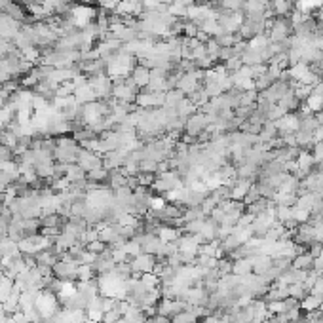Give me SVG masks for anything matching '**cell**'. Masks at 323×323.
Masks as SVG:
<instances>
[{
    "instance_id": "cell-19",
    "label": "cell",
    "mask_w": 323,
    "mask_h": 323,
    "mask_svg": "<svg viewBox=\"0 0 323 323\" xmlns=\"http://www.w3.org/2000/svg\"><path fill=\"white\" fill-rule=\"evenodd\" d=\"M319 310H321V312H323V302H321V306H319Z\"/></svg>"
},
{
    "instance_id": "cell-1",
    "label": "cell",
    "mask_w": 323,
    "mask_h": 323,
    "mask_svg": "<svg viewBox=\"0 0 323 323\" xmlns=\"http://www.w3.org/2000/svg\"><path fill=\"white\" fill-rule=\"evenodd\" d=\"M207 126H209V120H207V116H205L204 112H194L192 116H189V118L184 120V131L189 135H192V137H196V139Z\"/></svg>"
},
{
    "instance_id": "cell-16",
    "label": "cell",
    "mask_w": 323,
    "mask_h": 323,
    "mask_svg": "<svg viewBox=\"0 0 323 323\" xmlns=\"http://www.w3.org/2000/svg\"><path fill=\"white\" fill-rule=\"evenodd\" d=\"M259 198H262V196H260V192H259V189H257V184L253 182V187H251V189H249V192L245 194L244 204H245V205H249V204H253V202H257Z\"/></svg>"
},
{
    "instance_id": "cell-18",
    "label": "cell",
    "mask_w": 323,
    "mask_h": 323,
    "mask_svg": "<svg viewBox=\"0 0 323 323\" xmlns=\"http://www.w3.org/2000/svg\"><path fill=\"white\" fill-rule=\"evenodd\" d=\"M314 230H315V242H319L323 244V219L319 222H315L314 224Z\"/></svg>"
},
{
    "instance_id": "cell-4",
    "label": "cell",
    "mask_w": 323,
    "mask_h": 323,
    "mask_svg": "<svg viewBox=\"0 0 323 323\" xmlns=\"http://www.w3.org/2000/svg\"><path fill=\"white\" fill-rule=\"evenodd\" d=\"M253 260V274L255 276H264L268 270L272 268V257L270 255H255Z\"/></svg>"
},
{
    "instance_id": "cell-17",
    "label": "cell",
    "mask_w": 323,
    "mask_h": 323,
    "mask_svg": "<svg viewBox=\"0 0 323 323\" xmlns=\"http://www.w3.org/2000/svg\"><path fill=\"white\" fill-rule=\"evenodd\" d=\"M310 152H312V156H314L315 164H317V162H323V141L315 143Z\"/></svg>"
},
{
    "instance_id": "cell-6",
    "label": "cell",
    "mask_w": 323,
    "mask_h": 323,
    "mask_svg": "<svg viewBox=\"0 0 323 323\" xmlns=\"http://www.w3.org/2000/svg\"><path fill=\"white\" fill-rule=\"evenodd\" d=\"M131 80H133V84L137 87H145L149 86L150 82V69H147V67H135L133 72H131Z\"/></svg>"
},
{
    "instance_id": "cell-11",
    "label": "cell",
    "mask_w": 323,
    "mask_h": 323,
    "mask_svg": "<svg viewBox=\"0 0 323 323\" xmlns=\"http://www.w3.org/2000/svg\"><path fill=\"white\" fill-rule=\"evenodd\" d=\"M158 238L162 242H177L181 238V230L173 228V226H160L158 228Z\"/></svg>"
},
{
    "instance_id": "cell-9",
    "label": "cell",
    "mask_w": 323,
    "mask_h": 323,
    "mask_svg": "<svg viewBox=\"0 0 323 323\" xmlns=\"http://www.w3.org/2000/svg\"><path fill=\"white\" fill-rule=\"evenodd\" d=\"M232 274L236 276H249L253 274V260L251 259H238L232 264Z\"/></svg>"
},
{
    "instance_id": "cell-2",
    "label": "cell",
    "mask_w": 323,
    "mask_h": 323,
    "mask_svg": "<svg viewBox=\"0 0 323 323\" xmlns=\"http://www.w3.org/2000/svg\"><path fill=\"white\" fill-rule=\"evenodd\" d=\"M156 255L150 253H139L131 262V272H141V274H149L156 266Z\"/></svg>"
},
{
    "instance_id": "cell-12",
    "label": "cell",
    "mask_w": 323,
    "mask_h": 323,
    "mask_svg": "<svg viewBox=\"0 0 323 323\" xmlns=\"http://www.w3.org/2000/svg\"><path fill=\"white\" fill-rule=\"evenodd\" d=\"M158 164L160 162H156V160H152V158H143L141 162H139V171H143V173H158Z\"/></svg>"
},
{
    "instance_id": "cell-3",
    "label": "cell",
    "mask_w": 323,
    "mask_h": 323,
    "mask_svg": "<svg viewBox=\"0 0 323 323\" xmlns=\"http://www.w3.org/2000/svg\"><path fill=\"white\" fill-rule=\"evenodd\" d=\"M253 187L251 179H238L232 187H230V200H236V202H244L245 194L249 192V189Z\"/></svg>"
},
{
    "instance_id": "cell-14",
    "label": "cell",
    "mask_w": 323,
    "mask_h": 323,
    "mask_svg": "<svg viewBox=\"0 0 323 323\" xmlns=\"http://www.w3.org/2000/svg\"><path fill=\"white\" fill-rule=\"evenodd\" d=\"M167 205V200L164 196H152L150 198V211H162Z\"/></svg>"
},
{
    "instance_id": "cell-8",
    "label": "cell",
    "mask_w": 323,
    "mask_h": 323,
    "mask_svg": "<svg viewBox=\"0 0 323 323\" xmlns=\"http://www.w3.org/2000/svg\"><path fill=\"white\" fill-rule=\"evenodd\" d=\"M80 167L82 169H87V171H91V169H97V167H101V160L91 154V152H80Z\"/></svg>"
},
{
    "instance_id": "cell-13",
    "label": "cell",
    "mask_w": 323,
    "mask_h": 323,
    "mask_svg": "<svg viewBox=\"0 0 323 323\" xmlns=\"http://www.w3.org/2000/svg\"><path fill=\"white\" fill-rule=\"evenodd\" d=\"M274 209H276V221L278 222H282V224H284V222H287L289 219H291V207H289V205L278 204Z\"/></svg>"
},
{
    "instance_id": "cell-15",
    "label": "cell",
    "mask_w": 323,
    "mask_h": 323,
    "mask_svg": "<svg viewBox=\"0 0 323 323\" xmlns=\"http://www.w3.org/2000/svg\"><path fill=\"white\" fill-rule=\"evenodd\" d=\"M135 177H137V182H139L141 187H147V189H149V187H152V182H154V179H156V177H154V173H143V171H139V173L135 175Z\"/></svg>"
},
{
    "instance_id": "cell-10",
    "label": "cell",
    "mask_w": 323,
    "mask_h": 323,
    "mask_svg": "<svg viewBox=\"0 0 323 323\" xmlns=\"http://www.w3.org/2000/svg\"><path fill=\"white\" fill-rule=\"evenodd\" d=\"M321 302H323V297H319V295H314V293H310L308 297H304V299L300 300V310H302V312L319 310Z\"/></svg>"
},
{
    "instance_id": "cell-5",
    "label": "cell",
    "mask_w": 323,
    "mask_h": 323,
    "mask_svg": "<svg viewBox=\"0 0 323 323\" xmlns=\"http://www.w3.org/2000/svg\"><path fill=\"white\" fill-rule=\"evenodd\" d=\"M291 266L297 268V270L310 272V270H314V257H312V255H310L308 251L299 253V255H297V257L291 260Z\"/></svg>"
},
{
    "instance_id": "cell-7",
    "label": "cell",
    "mask_w": 323,
    "mask_h": 323,
    "mask_svg": "<svg viewBox=\"0 0 323 323\" xmlns=\"http://www.w3.org/2000/svg\"><path fill=\"white\" fill-rule=\"evenodd\" d=\"M297 164H299V169H300V171H304L306 175L310 173V171L314 169V166H315L312 152H310V150H300V152H299V158H297Z\"/></svg>"
}]
</instances>
